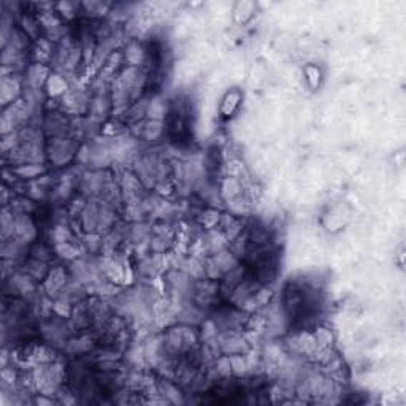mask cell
I'll use <instances>...</instances> for the list:
<instances>
[{
    "label": "cell",
    "instance_id": "cell-1",
    "mask_svg": "<svg viewBox=\"0 0 406 406\" xmlns=\"http://www.w3.org/2000/svg\"><path fill=\"white\" fill-rule=\"evenodd\" d=\"M76 153V143L68 137H53L46 145V156L49 162L56 166H64L73 158Z\"/></svg>",
    "mask_w": 406,
    "mask_h": 406
},
{
    "label": "cell",
    "instance_id": "cell-2",
    "mask_svg": "<svg viewBox=\"0 0 406 406\" xmlns=\"http://www.w3.org/2000/svg\"><path fill=\"white\" fill-rule=\"evenodd\" d=\"M67 284H68V275L66 273V270L56 267L49 270V273L46 275L44 281V288L49 297L59 298L64 292L67 290Z\"/></svg>",
    "mask_w": 406,
    "mask_h": 406
}]
</instances>
